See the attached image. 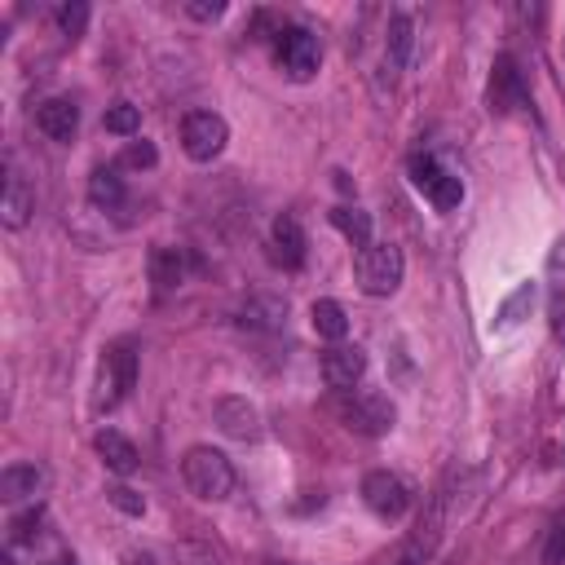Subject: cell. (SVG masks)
I'll return each mask as SVG.
<instances>
[{
  "instance_id": "d6a6232c",
  "label": "cell",
  "mask_w": 565,
  "mask_h": 565,
  "mask_svg": "<svg viewBox=\"0 0 565 565\" xmlns=\"http://www.w3.org/2000/svg\"><path fill=\"white\" fill-rule=\"evenodd\" d=\"M40 565H79V561H75V552H66V547H57V552H53L49 561H40Z\"/></svg>"
},
{
  "instance_id": "2e32d148",
  "label": "cell",
  "mask_w": 565,
  "mask_h": 565,
  "mask_svg": "<svg viewBox=\"0 0 565 565\" xmlns=\"http://www.w3.org/2000/svg\"><path fill=\"white\" fill-rule=\"evenodd\" d=\"M411 49H415V22L406 9H393L388 13V35H384V57L393 71H402L411 62Z\"/></svg>"
},
{
  "instance_id": "5b68a950",
  "label": "cell",
  "mask_w": 565,
  "mask_h": 565,
  "mask_svg": "<svg viewBox=\"0 0 565 565\" xmlns=\"http://www.w3.org/2000/svg\"><path fill=\"white\" fill-rule=\"evenodd\" d=\"M230 141V124L216 115V110H190L181 119V150L194 159V163H212Z\"/></svg>"
},
{
  "instance_id": "1f68e13d",
  "label": "cell",
  "mask_w": 565,
  "mask_h": 565,
  "mask_svg": "<svg viewBox=\"0 0 565 565\" xmlns=\"http://www.w3.org/2000/svg\"><path fill=\"white\" fill-rule=\"evenodd\" d=\"M181 552H185V561H190V565H221V561H216L207 547H199V543H185Z\"/></svg>"
},
{
  "instance_id": "9a60e30c",
  "label": "cell",
  "mask_w": 565,
  "mask_h": 565,
  "mask_svg": "<svg viewBox=\"0 0 565 565\" xmlns=\"http://www.w3.org/2000/svg\"><path fill=\"white\" fill-rule=\"evenodd\" d=\"M269 247H274V260H278L282 269H300V265H305V252H309L300 221L287 216V212L274 216V225H269Z\"/></svg>"
},
{
  "instance_id": "8992f818",
  "label": "cell",
  "mask_w": 565,
  "mask_h": 565,
  "mask_svg": "<svg viewBox=\"0 0 565 565\" xmlns=\"http://www.w3.org/2000/svg\"><path fill=\"white\" fill-rule=\"evenodd\" d=\"M318 35L309 26H278L274 31V62L291 75V79H309L318 71Z\"/></svg>"
},
{
  "instance_id": "cb8c5ba5",
  "label": "cell",
  "mask_w": 565,
  "mask_h": 565,
  "mask_svg": "<svg viewBox=\"0 0 565 565\" xmlns=\"http://www.w3.org/2000/svg\"><path fill=\"white\" fill-rule=\"evenodd\" d=\"M102 124H106V132H115V137H132V132L141 128V106H132V102H115V106H106Z\"/></svg>"
},
{
  "instance_id": "7c38bea8",
  "label": "cell",
  "mask_w": 565,
  "mask_h": 565,
  "mask_svg": "<svg viewBox=\"0 0 565 565\" xmlns=\"http://www.w3.org/2000/svg\"><path fill=\"white\" fill-rule=\"evenodd\" d=\"M31 212H35V190L26 185V177L13 163H4V190H0V221H4V230H22L31 221Z\"/></svg>"
},
{
  "instance_id": "52a82bcc",
  "label": "cell",
  "mask_w": 565,
  "mask_h": 565,
  "mask_svg": "<svg viewBox=\"0 0 565 565\" xmlns=\"http://www.w3.org/2000/svg\"><path fill=\"white\" fill-rule=\"evenodd\" d=\"M362 503H366L380 521H397V516H406V508H411V486H406V477H397V472H388V468H375V472L362 477Z\"/></svg>"
},
{
  "instance_id": "5bb4252c",
  "label": "cell",
  "mask_w": 565,
  "mask_h": 565,
  "mask_svg": "<svg viewBox=\"0 0 565 565\" xmlns=\"http://www.w3.org/2000/svg\"><path fill=\"white\" fill-rule=\"evenodd\" d=\"M35 128L49 137V141H71L75 128H79V106L71 97H44L35 106Z\"/></svg>"
},
{
  "instance_id": "e0dca14e",
  "label": "cell",
  "mask_w": 565,
  "mask_h": 565,
  "mask_svg": "<svg viewBox=\"0 0 565 565\" xmlns=\"http://www.w3.org/2000/svg\"><path fill=\"white\" fill-rule=\"evenodd\" d=\"M97 455H102V463L115 472V477H128V472H137V446L124 437V433H115V428H102L97 433Z\"/></svg>"
},
{
  "instance_id": "8fae6325",
  "label": "cell",
  "mask_w": 565,
  "mask_h": 565,
  "mask_svg": "<svg viewBox=\"0 0 565 565\" xmlns=\"http://www.w3.org/2000/svg\"><path fill=\"white\" fill-rule=\"evenodd\" d=\"M322 380L335 388V393H353V384L366 375V353L358 344H331L322 353Z\"/></svg>"
},
{
  "instance_id": "f546056e",
  "label": "cell",
  "mask_w": 565,
  "mask_h": 565,
  "mask_svg": "<svg viewBox=\"0 0 565 565\" xmlns=\"http://www.w3.org/2000/svg\"><path fill=\"white\" fill-rule=\"evenodd\" d=\"M185 13H190L194 22H216V18L225 13V4H221V0H212V4H207V0H190Z\"/></svg>"
},
{
  "instance_id": "30bf717a",
  "label": "cell",
  "mask_w": 565,
  "mask_h": 565,
  "mask_svg": "<svg viewBox=\"0 0 565 565\" xmlns=\"http://www.w3.org/2000/svg\"><path fill=\"white\" fill-rule=\"evenodd\" d=\"M486 102H490V110H499V115H508V110L525 106V79H521L516 62H512L508 53H499V57H494V66H490Z\"/></svg>"
},
{
  "instance_id": "f1b7e54d",
  "label": "cell",
  "mask_w": 565,
  "mask_h": 565,
  "mask_svg": "<svg viewBox=\"0 0 565 565\" xmlns=\"http://www.w3.org/2000/svg\"><path fill=\"white\" fill-rule=\"evenodd\" d=\"M547 322H552V335L565 344V282L552 291V305H547Z\"/></svg>"
},
{
  "instance_id": "9c48e42d",
  "label": "cell",
  "mask_w": 565,
  "mask_h": 565,
  "mask_svg": "<svg viewBox=\"0 0 565 565\" xmlns=\"http://www.w3.org/2000/svg\"><path fill=\"white\" fill-rule=\"evenodd\" d=\"M212 419H216V428L225 433V437H234V441H256L260 437V411L247 402V397H216L212 402Z\"/></svg>"
},
{
  "instance_id": "7402d4cb",
  "label": "cell",
  "mask_w": 565,
  "mask_h": 565,
  "mask_svg": "<svg viewBox=\"0 0 565 565\" xmlns=\"http://www.w3.org/2000/svg\"><path fill=\"white\" fill-rule=\"evenodd\" d=\"M331 225H335L353 247H366V243H371V216H366L362 207H349V203L331 207Z\"/></svg>"
},
{
  "instance_id": "277c9868",
  "label": "cell",
  "mask_w": 565,
  "mask_h": 565,
  "mask_svg": "<svg viewBox=\"0 0 565 565\" xmlns=\"http://www.w3.org/2000/svg\"><path fill=\"white\" fill-rule=\"evenodd\" d=\"M406 172H411V185H415L437 212H455V207L463 203V181H459L450 168H441L433 154H411Z\"/></svg>"
},
{
  "instance_id": "83f0119b",
  "label": "cell",
  "mask_w": 565,
  "mask_h": 565,
  "mask_svg": "<svg viewBox=\"0 0 565 565\" xmlns=\"http://www.w3.org/2000/svg\"><path fill=\"white\" fill-rule=\"evenodd\" d=\"M154 163H159V154H154L150 141H132V146L124 150V168H154Z\"/></svg>"
},
{
  "instance_id": "4316f807",
  "label": "cell",
  "mask_w": 565,
  "mask_h": 565,
  "mask_svg": "<svg viewBox=\"0 0 565 565\" xmlns=\"http://www.w3.org/2000/svg\"><path fill=\"white\" fill-rule=\"evenodd\" d=\"M106 499H110L119 512H128V516H141V512H146V499H141L137 490H128V486H106Z\"/></svg>"
},
{
  "instance_id": "3957f363",
  "label": "cell",
  "mask_w": 565,
  "mask_h": 565,
  "mask_svg": "<svg viewBox=\"0 0 565 565\" xmlns=\"http://www.w3.org/2000/svg\"><path fill=\"white\" fill-rule=\"evenodd\" d=\"M132 384H137V344L115 340L97 362V393H93L97 411H115L132 393Z\"/></svg>"
},
{
  "instance_id": "4fadbf2b",
  "label": "cell",
  "mask_w": 565,
  "mask_h": 565,
  "mask_svg": "<svg viewBox=\"0 0 565 565\" xmlns=\"http://www.w3.org/2000/svg\"><path fill=\"white\" fill-rule=\"evenodd\" d=\"M49 490V468L44 463H9L0 472V499L4 503H22V499H40Z\"/></svg>"
},
{
  "instance_id": "d6986e66",
  "label": "cell",
  "mask_w": 565,
  "mask_h": 565,
  "mask_svg": "<svg viewBox=\"0 0 565 565\" xmlns=\"http://www.w3.org/2000/svg\"><path fill=\"white\" fill-rule=\"evenodd\" d=\"M309 322H313L318 335H327V340H335V344L349 335V313H344L340 300H327V296L313 300V305H309Z\"/></svg>"
},
{
  "instance_id": "ba28073f",
  "label": "cell",
  "mask_w": 565,
  "mask_h": 565,
  "mask_svg": "<svg viewBox=\"0 0 565 565\" xmlns=\"http://www.w3.org/2000/svg\"><path fill=\"white\" fill-rule=\"evenodd\" d=\"M335 415L344 419V428H353L358 437H384L388 428H393V406L384 402V397H375V393H344L340 397V406H335Z\"/></svg>"
},
{
  "instance_id": "836d02e7",
  "label": "cell",
  "mask_w": 565,
  "mask_h": 565,
  "mask_svg": "<svg viewBox=\"0 0 565 565\" xmlns=\"http://www.w3.org/2000/svg\"><path fill=\"white\" fill-rule=\"evenodd\" d=\"M124 565H154V556H150V552H137V547H132V552H124Z\"/></svg>"
},
{
  "instance_id": "d4e9b609",
  "label": "cell",
  "mask_w": 565,
  "mask_h": 565,
  "mask_svg": "<svg viewBox=\"0 0 565 565\" xmlns=\"http://www.w3.org/2000/svg\"><path fill=\"white\" fill-rule=\"evenodd\" d=\"M40 525H44V508L35 503V508H26V512H18V516L9 521V543H13V547L35 543V539H40Z\"/></svg>"
},
{
  "instance_id": "603a6c76",
  "label": "cell",
  "mask_w": 565,
  "mask_h": 565,
  "mask_svg": "<svg viewBox=\"0 0 565 565\" xmlns=\"http://www.w3.org/2000/svg\"><path fill=\"white\" fill-rule=\"evenodd\" d=\"M534 296H539V287L534 282H521L503 305H499V313H494V327H516L530 309H534Z\"/></svg>"
},
{
  "instance_id": "44dd1931",
  "label": "cell",
  "mask_w": 565,
  "mask_h": 565,
  "mask_svg": "<svg viewBox=\"0 0 565 565\" xmlns=\"http://www.w3.org/2000/svg\"><path fill=\"white\" fill-rule=\"evenodd\" d=\"M287 322V305L269 300V296H252L243 305V327H260V331H278Z\"/></svg>"
},
{
  "instance_id": "484cf974",
  "label": "cell",
  "mask_w": 565,
  "mask_h": 565,
  "mask_svg": "<svg viewBox=\"0 0 565 565\" xmlns=\"http://www.w3.org/2000/svg\"><path fill=\"white\" fill-rule=\"evenodd\" d=\"M84 26H88V4H84V0H66V4H57V31H62L66 40H79Z\"/></svg>"
},
{
  "instance_id": "ffe728a7",
  "label": "cell",
  "mask_w": 565,
  "mask_h": 565,
  "mask_svg": "<svg viewBox=\"0 0 565 565\" xmlns=\"http://www.w3.org/2000/svg\"><path fill=\"white\" fill-rule=\"evenodd\" d=\"M88 199H93L97 207L115 212V207L124 203V177H119V168H93V177H88Z\"/></svg>"
},
{
  "instance_id": "6da1fadb",
  "label": "cell",
  "mask_w": 565,
  "mask_h": 565,
  "mask_svg": "<svg viewBox=\"0 0 565 565\" xmlns=\"http://www.w3.org/2000/svg\"><path fill=\"white\" fill-rule=\"evenodd\" d=\"M181 481H185V490L194 494V499H203V503H221V499H230L234 494V463L216 450V446H190L185 455H181Z\"/></svg>"
},
{
  "instance_id": "7a4b0ae2",
  "label": "cell",
  "mask_w": 565,
  "mask_h": 565,
  "mask_svg": "<svg viewBox=\"0 0 565 565\" xmlns=\"http://www.w3.org/2000/svg\"><path fill=\"white\" fill-rule=\"evenodd\" d=\"M402 274H406V260H402V247L388 243V238H371L366 247H358V260H353V278L366 296H393L402 287Z\"/></svg>"
},
{
  "instance_id": "ac0fdd59",
  "label": "cell",
  "mask_w": 565,
  "mask_h": 565,
  "mask_svg": "<svg viewBox=\"0 0 565 565\" xmlns=\"http://www.w3.org/2000/svg\"><path fill=\"white\" fill-rule=\"evenodd\" d=\"M185 252L181 247H168V243H159L154 252H150V282L159 287V291H172V287H181L185 282Z\"/></svg>"
},
{
  "instance_id": "4dcf8cb0",
  "label": "cell",
  "mask_w": 565,
  "mask_h": 565,
  "mask_svg": "<svg viewBox=\"0 0 565 565\" xmlns=\"http://www.w3.org/2000/svg\"><path fill=\"white\" fill-rule=\"evenodd\" d=\"M543 565H565V525L552 530V539L543 547Z\"/></svg>"
}]
</instances>
